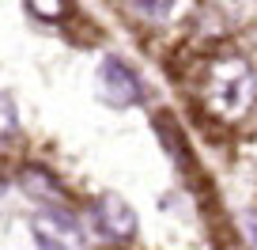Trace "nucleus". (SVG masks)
<instances>
[{
	"label": "nucleus",
	"instance_id": "obj_1",
	"mask_svg": "<svg viewBox=\"0 0 257 250\" xmlns=\"http://www.w3.org/2000/svg\"><path fill=\"white\" fill-rule=\"evenodd\" d=\"M201 99L212 118L242 121L257 106V72L246 57H216L204 68Z\"/></svg>",
	"mask_w": 257,
	"mask_h": 250
},
{
	"label": "nucleus",
	"instance_id": "obj_2",
	"mask_svg": "<svg viewBox=\"0 0 257 250\" xmlns=\"http://www.w3.org/2000/svg\"><path fill=\"white\" fill-rule=\"evenodd\" d=\"M91 231L102 242H128L137 235V212L125 197L117 194H102L91 209Z\"/></svg>",
	"mask_w": 257,
	"mask_h": 250
},
{
	"label": "nucleus",
	"instance_id": "obj_3",
	"mask_svg": "<svg viewBox=\"0 0 257 250\" xmlns=\"http://www.w3.org/2000/svg\"><path fill=\"white\" fill-rule=\"evenodd\" d=\"M98 95L110 106H137L144 99V88H140V76L117 61V57H106L98 65Z\"/></svg>",
	"mask_w": 257,
	"mask_h": 250
},
{
	"label": "nucleus",
	"instance_id": "obj_4",
	"mask_svg": "<svg viewBox=\"0 0 257 250\" xmlns=\"http://www.w3.org/2000/svg\"><path fill=\"white\" fill-rule=\"evenodd\" d=\"M31 235L42 250H83V231L61 209H46L31 220Z\"/></svg>",
	"mask_w": 257,
	"mask_h": 250
},
{
	"label": "nucleus",
	"instance_id": "obj_5",
	"mask_svg": "<svg viewBox=\"0 0 257 250\" xmlns=\"http://www.w3.org/2000/svg\"><path fill=\"white\" fill-rule=\"evenodd\" d=\"M19 186H23L38 205H46V209H61L64 197H68L64 186H61V178H53L46 167H23L19 171Z\"/></svg>",
	"mask_w": 257,
	"mask_h": 250
},
{
	"label": "nucleus",
	"instance_id": "obj_6",
	"mask_svg": "<svg viewBox=\"0 0 257 250\" xmlns=\"http://www.w3.org/2000/svg\"><path fill=\"white\" fill-rule=\"evenodd\" d=\"M19 137V118H16V103L8 91H0V148H8Z\"/></svg>",
	"mask_w": 257,
	"mask_h": 250
},
{
	"label": "nucleus",
	"instance_id": "obj_7",
	"mask_svg": "<svg viewBox=\"0 0 257 250\" xmlns=\"http://www.w3.org/2000/svg\"><path fill=\"white\" fill-rule=\"evenodd\" d=\"M174 4H178V0H128V8L137 12L140 19H148V23H163V19H170Z\"/></svg>",
	"mask_w": 257,
	"mask_h": 250
},
{
	"label": "nucleus",
	"instance_id": "obj_8",
	"mask_svg": "<svg viewBox=\"0 0 257 250\" xmlns=\"http://www.w3.org/2000/svg\"><path fill=\"white\" fill-rule=\"evenodd\" d=\"M31 12L46 23H57L64 16V0H31Z\"/></svg>",
	"mask_w": 257,
	"mask_h": 250
},
{
	"label": "nucleus",
	"instance_id": "obj_9",
	"mask_svg": "<svg viewBox=\"0 0 257 250\" xmlns=\"http://www.w3.org/2000/svg\"><path fill=\"white\" fill-rule=\"evenodd\" d=\"M253 246H257V220H253Z\"/></svg>",
	"mask_w": 257,
	"mask_h": 250
}]
</instances>
